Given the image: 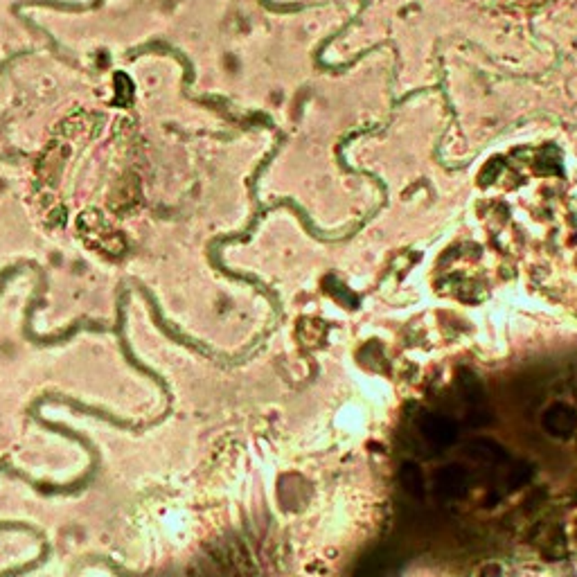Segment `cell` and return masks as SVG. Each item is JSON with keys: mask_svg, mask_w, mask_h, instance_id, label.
<instances>
[{"mask_svg": "<svg viewBox=\"0 0 577 577\" xmlns=\"http://www.w3.org/2000/svg\"><path fill=\"white\" fill-rule=\"evenodd\" d=\"M544 428L555 437H571L577 428V413L566 404H555L544 413Z\"/></svg>", "mask_w": 577, "mask_h": 577, "instance_id": "1", "label": "cell"}, {"mask_svg": "<svg viewBox=\"0 0 577 577\" xmlns=\"http://www.w3.org/2000/svg\"><path fill=\"white\" fill-rule=\"evenodd\" d=\"M419 431H422V435L433 444L446 446L455 440V426L446 417H440V415H426L419 422Z\"/></svg>", "mask_w": 577, "mask_h": 577, "instance_id": "2", "label": "cell"}, {"mask_svg": "<svg viewBox=\"0 0 577 577\" xmlns=\"http://www.w3.org/2000/svg\"><path fill=\"white\" fill-rule=\"evenodd\" d=\"M437 483H440V489L444 494H451V496H458L464 492V487H467V476L460 471V469H455V467H449L446 471L440 473V478H437Z\"/></svg>", "mask_w": 577, "mask_h": 577, "instance_id": "3", "label": "cell"}, {"mask_svg": "<svg viewBox=\"0 0 577 577\" xmlns=\"http://www.w3.org/2000/svg\"><path fill=\"white\" fill-rule=\"evenodd\" d=\"M401 485L413 496H419L422 492H424V476H422L417 464H413V462L404 464L401 467Z\"/></svg>", "mask_w": 577, "mask_h": 577, "instance_id": "4", "label": "cell"}, {"mask_svg": "<svg viewBox=\"0 0 577 577\" xmlns=\"http://www.w3.org/2000/svg\"><path fill=\"white\" fill-rule=\"evenodd\" d=\"M469 453L476 455L478 460H489V462H501L507 458V453L501 449V446L489 442V440H476L469 446Z\"/></svg>", "mask_w": 577, "mask_h": 577, "instance_id": "5", "label": "cell"}, {"mask_svg": "<svg viewBox=\"0 0 577 577\" xmlns=\"http://www.w3.org/2000/svg\"><path fill=\"white\" fill-rule=\"evenodd\" d=\"M460 386H462V390H464V395H467V399H480L478 395H480V384H478V379H473V377H469V379H460Z\"/></svg>", "mask_w": 577, "mask_h": 577, "instance_id": "6", "label": "cell"}]
</instances>
